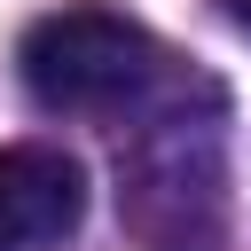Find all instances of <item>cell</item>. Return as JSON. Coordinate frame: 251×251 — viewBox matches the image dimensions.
<instances>
[{
    "label": "cell",
    "instance_id": "obj_3",
    "mask_svg": "<svg viewBox=\"0 0 251 251\" xmlns=\"http://www.w3.org/2000/svg\"><path fill=\"white\" fill-rule=\"evenodd\" d=\"M227 16H235V24H243V31H251V0H227Z\"/></svg>",
    "mask_w": 251,
    "mask_h": 251
},
{
    "label": "cell",
    "instance_id": "obj_2",
    "mask_svg": "<svg viewBox=\"0 0 251 251\" xmlns=\"http://www.w3.org/2000/svg\"><path fill=\"white\" fill-rule=\"evenodd\" d=\"M86 220V173L78 157L47 141L0 149V251H47Z\"/></svg>",
    "mask_w": 251,
    "mask_h": 251
},
{
    "label": "cell",
    "instance_id": "obj_1",
    "mask_svg": "<svg viewBox=\"0 0 251 251\" xmlns=\"http://www.w3.org/2000/svg\"><path fill=\"white\" fill-rule=\"evenodd\" d=\"M157 63V39L118 8H55L16 39V71L39 110H118L149 94Z\"/></svg>",
    "mask_w": 251,
    "mask_h": 251
}]
</instances>
